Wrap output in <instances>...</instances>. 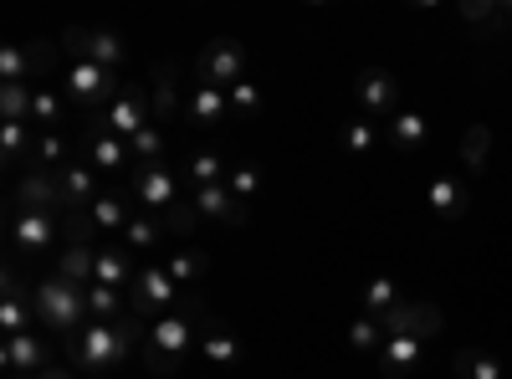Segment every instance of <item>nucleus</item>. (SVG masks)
Instances as JSON below:
<instances>
[{"label":"nucleus","mask_w":512,"mask_h":379,"mask_svg":"<svg viewBox=\"0 0 512 379\" xmlns=\"http://www.w3.org/2000/svg\"><path fill=\"white\" fill-rule=\"evenodd\" d=\"M262 108H267V98H262V88H256V82H236V88H231V113L256 118Z\"/></svg>","instance_id":"nucleus-44"},{"label":"nucleus","mask_w":512,"mask_h":379,"mask_svg":"<svg viewBox=\"0 0 512 379\" xmlns=\"http://www.w3.org/2000/svg\"><path fill=\"white\" fill-rule=\"evenodd\" d=\"M36 47H26V41H6L0 47V82H31L36 88Z\"/></svg>","instance_id":"nucleus-27"},{"label":"nucleus","mask_w":512,"mask_h":379,"mask_svg":"<svg viewBox=\"0 0 512 379\" xmlns=\"http://www.w3.org/2000/svg\"><path fill=\"white\" fill-rule=\"evenodd\" d=\"M164 272L175 277L185 292H195V282L210 272V257H205L200 246H169V251H164Z\"/></svg>","instance_id":"nucleus-25"},{"label":"nucleus","mask_w":512,"mask_h":379,"mask_svg":"<svg viewBox=\"0 0 512 379\" xmlns=\"http://www.w3.org/2000/svg\"><path fill=\"white\" fill-rule=\"evenodd\" d=\"M88 379H108V374H88Z\"/></svg>","instance_id":"nucleus-49"},{"label":"nucleus","mask_w":512,"mask_h":379,"mask_svg":"<svg viewBox=\"0 0 512 379\" xmlns=\"http://www.w3.org/2000/svg\"><path fill=\"white\" fill-rule=\"evenodd\" d=\"M384 339H390V333H384V323L379 318H354V328H349V344L359 349V354H379L384 349Z\"/></svg>","instance_id":"nucleus-42"},{"label":"nucleus","mask_w":512,"mask_h":379,"mask_svg":"<svg viewBox=\"0 0 512 379\" xmlns=\"http://www.w3.org/2000/svg\"><path fill=\"white\" fill-rule=\"evenodd\" d=\"M31 82H0V123H31Z\"/></svg>","instance_id":"nucleus-35"},{"label":"nucleus","mask_w":512,"mask_h":379,"mask_svg":"<svg viewBox=\"0 0 512 379\" xmlns=\"http://www.w3.org/2000/svg\"><path fill=\"white\" fill-rule=\"evenodd\" d=\"M62 47L72 52V62H98V67H118L123 62V36L118 31H88V26H67L62 36Z\"/></svg>","instance_id":"nucleus-9"},{"label":"nucleus","mask_w":512,"mask_h":379,"mask_svg":"<svg viewBox=\"0 0 512 379\" xmlns=\"http://www.w3.org/2000/svg\"><path fill=\"white\" fill-rule=\"evenodd\" d=\"M226 185H231V195H236L241 205H251L256 195L267 190V175L256 170V164H231V180H226Z\"/></svg>","instance_id":"nucleus-40"},{"label":"nucleus","mask_w":512,"mask_h":379,"mask_svg":"<svg viewBox=\"0 0 512 379\" xmlns=\"http://www.w3.org/2000/svg\"><path fill=\"white\" fill-rule=\"evenodd\" d=\"M31 318H36V308H31V298H26V282L6 267V287H0V333H6V339H16V333H31Z\"/></svg>","instance_id":"nucleus-14"},{"label":"nucleus","mask_w":512,"mask_h":379,"mask_svg":"<svg viewBox=\"0 0 512 379\" xmlns=\"http://www.w3.org/2000/svg\"><path fill=\"white\" fill-rule=\"evenodd\" d=\"M344 149L349 154H374L379 149V123H364V118H354V123H344Z\"/></svg>","instance_id":"nucleus-43"},{"label":"nucleus","mask_w":512,"mask_h":379,"mask_svg":"<svg viewBox=\"0 0 512 379\" xmlns=\"http://www.w3.org/2000/svg\"><path fill=\"white\" fill-rule=\"evenodd\" d=\"M354 98L369 118H395L400 113V82L395 72H384V67H364L354 77Z\"/></svg>","instance_id":"nucleus-11"},{"label":"nucleus","mask_w":512,"mask_h":379,"mask_svg":"<svg viewBox=\"0 0 512 379\" xmlns=\"http://www.w3.org/2000/svg\"><path fill=\"white\" fill-rule=\"evenodd\" d=\"M134 210H139V205H134V195H113V190H108V195L93 205V226H98V231H118V236H123V226L134 221Z\"/></svg>","instance_id":"nucleus-33"},{"label":"nucleus","mask_w":512,"mask_h":379,"mask_svg":"<svg viewBox=\"0 0 512 379\" xmlns=\"http://www.w3.org/2000/svg\"><path fill=\"white\" fill-rule=\"evenodd\" d=\"M57 236H62V226L47 210H11V246L21 257H47L57 246Z\"/></svg>","instance_id":"nucleus-10"},{"label":"nucleus","mask_w":512,"mask_h":379,"mask_svg":"<svg viewBox=\"0 0 512 379\" xmlns=\"http://www.w3.org/2000/svg\"><path fill=\"white\" fill-rule=\"evenodd\" d=\"M384 333H415V339H431V333H441V308L436 303H400L390 318H379Z\"/></svg>","instance_id":"nucleus-18"},{"label":"nucleus","mask_w":512,"mask_h":379,"mask_svg":"<svg viewBox=\"0 0 512 379\" xmlns=\"http://www.w3.org/2000/svg\"><path fill=\"white\" fill-rule=\"evenodd\" d=\"M11 379H41V374H11Z\"/></svg>","instance_id":"nucleus-48"},{"label":"nucleus","mask_w":512,"mask_h":379,"mask_svg":"<svg viewBox=\"0 0 512 379\" xmlns=\"http://www.w3.org/2000/svg\"><path fill=\"white\" fill-rule=\"evenodd\" d=\"M118 93H123V88L113 82V72H108V67H98V62H72V67H67V77H62V98H67V103H77V108H88V118H93V113H103Z\"/></svg>","instance_id":"nucleus-5"},{"label":"nucleus","mask_w":512,"mask_h":379,"mask_svg":"<svg viewBox=\"0 0 512 379\" xmlns=\"http://www.w3.org/2000/svg\"><path fill=\"white\" fill-rule=\"evenodd\" d=\"M210 318V313H205ZM200 313H169V318H154L149 333H144V359L154 374H175L195 349H200Z\"/></svg>","instance_id":"nucleus-3"},{"label":"nucleus","mask_w":512,"mask_h":379,"mask_svg":"<svg viewBox=\"0 0 512 379\" xmlns=\"http://www.w3.org/2000/svg\"><path fill=\"white\" fill-rule=\"evenodd\" d=\"M128 292H118V287H88V313H93V323H118V318H128Z\"/></svg>","instance_id":"nucleus-36"},{"label":"nucleus","mask_w":512,"mask_h":379,"mask_svg":"<svg viewBox=\"0 0 512 379\" xmlns=\"http://www.w3.org/2000/svg\"><path fill=\"white\" fill-rule=\"evenodd\" d=\"M144 333H149V323L134 318V313L118 318V323H88V328L72 333V364L82 374H108L144 344Z\"/></svg>","instance_id":"nucleus-1"},{"label":"nucleus","mask_w":512,"mask_h":379,"mask_svg":"<svg viewBox=\"0 0 512 379\" xmlns=\"http://www.w3.org/2000/svg\"><path fill=\"white\" fill-rule=\"evenodd\" d=\"M384 139H390L400 154H420V149H425V139H431V123H425L415 108H400L390 123H384Z\"/></svg>","instance_id":"nucleus-22"},{"label":"nucleus","mask_w":512,"mask_h":379,"mask_svg":"<svg viewBox=\"0 0 512 379\" xmlns=\"http://www.w3.org/2000/svg\"><path fill=\"white\" fill-rule=\"evenodd\" d=\"M128 195H134V205L149 210V216H169V210L180 205V180L169 164H139L134 180H128Z\"/></svg>","instance_id":"nucleus-7"},{"label":"nucleus","mask_w":512,"mask_h":379,"mask_svg":"<svg viewBox=\"0 0 512 379\" xmlns=\"http://www.w3.org/2000/svg\"><path fill=\"white\" fill-rule=\"evenodd\" d=\"M190 205L200 210V221H221V226H246L251 205H241L231 195V185H205V190H190Z\"/></svg>","instance_id":"nucleus-13"},{"label":"nucleus","mask_w":512,"mask_h":379,"mask_svg":"<svg viewBox=\"0 0 512 379\" xmlns=\"http://www.w3.org/2000/svg\"><path fill=\"white\" fill-rule=\"evenodd\" d=\"M128 149H134V170H139V164H164V134H159V123L139 129L134 139H128Z\"/></svg>","instance_id":"nucleus-41"},{"label":"nucleus","mask_w":512,"mask_h":379,"mask_svg":"<svg viewBox=\"0 0 512 379\" xmlns=\"http://www.w3.org/2000/svg\"><path fill=\"white\" fill-rule=\"evenodd\" d=\"M451 364H456V379H507V369L482 349H461Z\"/></svg>","instance_id":"nucleus-38"},{"label":"nucleus","mask_w":512,"mask_h":379,"mask_svg":"<svg viewBox=\"0 0 512 379\" xmlns=\"http://www.w3.org/2000/svg\"><path fill=\"white\" fill-rule=\"evenodd\" d=\"M11 210H47V216H57V210H62V180L52 170H26L16 180Z\"/></svg>","instance_id":"nucleus-12"},{"label":"nucleus","mask_w":512,"mask_h":379,"mask_svg":"<svg viewBox=\"0 0 512 379\" xmlns=\"http://www.w3.org/2000/svg\"><path fill=\"white\" fill-rule=\"evenodd\" d=\"M461 16H466V21H492V16H497V6H487V0L477 6V0H472V6H461Z\"/></svg>","instance_id":"nucleus-46"},{"label":"nucleus","mask_w":512,"mask_h":379,"mask_svg":"<svg viewBox=\"0 0 512 379\" xmlns=\"http://www.w3.org/2000/svg\"><path fill=\"white\" fill-rule=\"evenodd\" d=\"M67 164H72V144H67V134H62V129H52V134H36L31 170H52V175H62Z\"/></svg>","instance_id":"nucleus-30"},{"label":"nucleus","mask_w":512,"mask_h":379,"mask_svg":"<svg viewBox=\"0 0 512 379\" xmlns=\"http://www.w3.org/2000/svg\"><path fill=\"white\" fill-rule=\"evenodd\" d=\"M164 231H169V226H164V216H149V210H134V221L123 226V236H118V241H123L128 251H154V246L164 241Z\"/></svg>","instance_id":"nucleus-32"},{"label":"nucleus","mask_w":512,"mask_h":379,"mask_svg":"<svg viewBox=\"0 0 512 379\" xmlns=\"http://www.w3.org/2000/svg\"><path fill=\"white\" fill-rule=\"evenodd\" d=\"M31 149H36L31 123H0V159H6V170H26Z\"/></svg>","instance_id":"nucleus-26"},{"label":"nucleus","mask_w":512,"mask_h":379,"mask_svg":"<svg viewBox=\"0 0 512 379\" xmlns=\"http://www.w3.org/2000/svg\"><path fill=\"white\" fill-rule=\"evenodd\" d=\"M200 354H205L210 364H236L246 349H241V339H236V328H231V323L205 318V323H200Z\"/></svg>","instance_id":"nucleus-20"},{"label":"nucleus","mask_w":512,"mask_h":379,"mask_svg":"<svg viewBox=\"0 0 512 379\" xmlns=\"http://www.w3.org/2000/svg\"><path fill=\"white\" fill-rule=\"evenodd\" d=\"M195 221H200V210H195L190 200H180V205H175V210H169V216H164V226L175 231V236H190V231H195Z\"/></svg>","instance_id":"nucleus-45"},{"label":"nucleus","mask_w":512,"mask_h":379,"mask_svg":"<svg viewBox=\"0 0 512 379\" xmlns=\"http://www.w3.org/2000/svg\"><path fill=\"white\" fill-rule=\"evenodd\" d=\"M88 164L93 170H108V175L134 170V149H128V139H118V134H88Z\"/></svg>","instance_id":"nucleus-23"},{"label":"nucleus","mask_w":512,"mask_h":379,"mask_svg":"<svg viewBox=\"0 0 512 379\" xmlns=\"http://www.w3.org/2000/svg\"><path fill=\"white\" fill-rule=\"evenodd\" d=\"M62 118H67V98H62L57 88H36V93H31V129H36V134L62 129Z\"/></svg>","instance_id":"nucleus-31"},{"label":"nucleus","mask_w":512,"mask_h":379,"mask_svg":"<svg viewBox=\"0 0 512 379\" xmlns=\"http://www.w3.org/2000/svg\"><path fill=\"white\" fill-rule=\"evenodd\" d=\"M128 313L154 323V318H169V313H200L205 318V303L195 298V292H185L175 277L164 272V262L154 267H139L134 287H128Z\"/></svg>","instance_id":"nucleus-2"},{"label":"nucleus","mask_w":512,"mask_h":379,"mask_svg":"<svg viewBox=\"0 0 512 379\" xmlns=\"http://www.w3.org/2000/svg\"><path fill=\"white\" fill-rule=\"evenodd\" d=\"M200 82H210V88H221V93H231L236 82H246V47H241L236 36L205 41V52H200Z\"/></svg>","instance_id":"nucleus-8"},{"label":"nucleus","mask_w":512,"mask_h":379,"mask_svg":"<svg viewBox=\"0 0 512 379\" xmlns=\"http://www.w3.org/2000/svg\"><path fill=\"white\" fill-rule=\"evenodd\" d=\"M57 180H62V210H67V216H72V210H93V205L103 200V190H98V170H93V164H77V159H72Z\"/></svg>","instance_id":"nucleus-17"},{"label":"nucleus","mask_w":512,"mask_h":379,"mask_svg":"<svg viewBox=\"0 0 512 379\" xmlns=\"http://www.w3.org/2000/svg\"><path fill=\"white\" fill-rule=\"evenodd\" d=\"M41 379H77L72 369H57V364H47V369H41Z\"/></svg>","instance_id":"nucleus-47"},{"label":"nucleus","mask_w":512,"mask_h":379,"mask_svg":"<svg viewBox=\"0 0 512 379\" xmlns=\"http://www.w3.org/2000/svg\"><path fill=\"white\" fill-rule=\"evenodd\" d=\"M175 62H159L154 67V123H164L169 113H175Z\"/></svg>","instance_id":"nucleus-39"},{"label":"nucleus","mask_w":512,"mask_h":379,"mask_svg":"<svg viewBox=\"0 0 512 379\" xmlns=\"http://www.w3.org/2000/svg\"><path fill=\"white\" fill-rule=\"evenodd\" d=\"M425 195H431V210L446 216V221H461L466 210H472V190H466V180H456V175H436Z\"/></svg>","instance_id":"nucleus-21"},{"label":"nucleus","mask_w":512,"mask_h":379,"mask_svg":"<svg viewBox=\"0 0 512 379\" xmlns=\"http://www.w3.org/2000/svg\"><path fill=\"white\" fill-rule=\"evenodd\" d=\"M420 359H425V339H415V333H390L384 349L374 354V364H379L384 379H405Z\"/></svg>","instance_id":"nucleus-15"},{"label":"nucleus","mask_w":512,"mask_h":379,"mask_svg":"<svg viewBox=\"0 0 512 379\" xmlns=\"http://www.w3.org/2000/svg\"><path fill=\"white\" fill-rule=\"evenodd\" d=\"M98 272V246H62L57 251V277L77 282V287H93Z\"/></svg>","instance_id":"nucleus-29"},{"label":"nucleus","mask_w":512,"mask_h":379,"mask_svg":"<svg viewBox=\"0 0 512 379\" xmlns=\"http://www.w3.org/2000/svg\"><path fill=\"white\" fill-rule=\"evenodd\" d=\"M185 180H190V190L226 185V180H231V164H226L216 149H200V154H190V159H185Z\"/></svg>","instance_id":"nucleus-28"},{"label":"nucleus","mask_w":512,"mask_h":379,"mask_svg":"<svg viewBox=\"0 0 512 379\" xmlns=\"http://www.w3.org/2000/svg\"><path fill=\"white\" fill-rule=\"evenodd\" d=\"M134 277H139V267H134V251H128L123 241L98 246V272H93L98 287H118V292H128V287H134Z\"/></svg>","instance_id":"nucleus-19"},{"label":"nucleus","mask_w":512,"mask_h":379,"mask_svg":"<svg viewBox=\"0 0 512 379\" xmlns=\"http://www.w3.org/2000/svg\"><path fill=\"white\" fill-rule=\"evenodd\" d=\"M31 308H36V323L41 328H57V333H77V328H88L93 313H88V287H77L67 277H41L31 287Z\"/></svg>","instance_id":"nucleus-4"},{"label":"nucleus","mask_w":512,"mask_h":379,"mask_svg":"<svg viewBox=\"0 0 512 379\" xmlns=\"http://www.w3.org/2000/svg\"><path fill=\"white\" fill-rule=\"evenodd\" d=\"M487 154H492V129H487V123H472V129L461 134V164H466V175H482L487 170Z\"/></svg>","instance_id":"nucleus-34"},{"label":"nucleus","mask_w":512,"mask_h":379,"mask_svg":"<svg viewBox=\"0 0 512 379\" xmlns=\"http://www.w3.org/2000/svg\"><path fill=\"white\" fill-rule=\"evenodd\" d=\"M231 113V93L210 88V82H195V93L185 98V123L190 129H221Z\"/></svg>","instance_id":"nucleus-16"},{"label":"nucleus","mask_w":512,"mask_h":379,"mask_svg":"<svg viewBox=\"0 0 512 379\" xmlns=\"http://www.w3.org/2000/svg\"><path fill=\"white\" fill-rule=\"evenodd\" d=\"M149 123H154L149 98H144L139 88H123L103 113H93V118H88V134H118V139H134L139 129H149Z\"/></svg>","instance_id":"nucleus-6"},{"label":"nucleus","mask_w":512,"mask_h":379,"mask_svg":"<svg viewBox=\"0 0 512 379\" xmlns=\"http://www.w3.org/2000/svg\"><path fill=\"white\" fill-rule=\"evenodd\" d=\"M400 303H405V298H400V287H395L390 277H374V282L364 287V318H390Z\"/></svg>","instance_id":"nucleus-37"},{"label":"nucleus","mask_w":512,"mask_h":379,"mask_svg":"<svg viewBox=\"0 0 512 379\" xmlns=\"http://www.w3.org/2000/svg\"><path fill=\"white\" fill-rule=\"evenodd\" d=\"M0 359H6V369H11V374H41V369L52 364V359H47V349H41V339H36V333H16V339H6Z\"/></svg>","instance_id":"nucleus-24"}]
</instances>
